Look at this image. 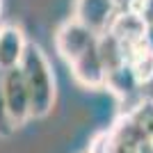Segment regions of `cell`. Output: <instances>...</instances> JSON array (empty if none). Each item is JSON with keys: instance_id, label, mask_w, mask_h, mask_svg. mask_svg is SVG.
<instances>
[{"instance_id": "obj_1", "label": "cell", "mask_w": 153, "mask_h": 153, "mask_svg": "<svg viewBox=\"0 0 153 153\" xmlns=\"http://www.w3.org/2000/svg\"><path fill=\"white\" fill-rule=\"evenodd\" d=\"M21 73L25 80L27 94L32 103V119H44L53 112L55 98H57V80L53 73L51 59L46 57L41 46L30 44L23 62H21Z\"/></svg>"}, {"instance_id": "obj_2", "label": "cell", "mask_w": 153, "mask_h": 153, "mask_svg": "<svg viewBox=\"0 0 153 153\" xmlns=\"http://www.w3.org/2000/svg\"><path fill=\"white\" fill-rule=\"evenodd\" d=\"M53 41H55V53L66 64H71V62H76L82 53L94 48L96 41H98V34H94L82 23H78L73 16H69L64 23L57 25L55 34H53Z\"/></svg>"}, {"instance_id": "obj_3", "label": "cell", "mask_w": 153, "mask_h": 153, "mask_svg": "<svg viewBox=\"0 0 153 153\" xmlns=\"http://www.w3.org/2000/svg\"><path fill=\"white\" fill-rule=\"evenodd\" d=\"M0 85H2V94H5L7 110H9L14 126L16 128L25 126L32 119V103H30V94H27L23 73H21V66L0 71Z\"/></svg>"}, {"instance_id": "obj_4", "label": "cell", "mask_w": 153, "mask_h": 153, "mask_svg": "<svg viewBox=\"0 0 153 153\" xmlns=\"http://www.w3.org/2000/svg\"><path fill=\"white\" fill-rule=\"evenodd\" d=\"M117 14L119 9H117L114 0H73V5H71V16L98 37L110 30Z\"/></svg>"}, {"instance_id": "obj_5", "label": "cell", "mask_w": 153, "mask_h": 153, "mask_svg": "<svg viewBox=\"0 0 153 153\" xmlns=\"http://www.w3.org/2000/svg\"><path fill=\"white\" fill-rule=\"evenodd\" d=\"M71 76L76 80V85H80L82 89L89 91H98L105 89V82H108V69L103 64L101 55H98V48H89L87 53H82L76 62H71Z\"/></svg>"}, {"instance_id": "obj_6", "label": "cell", "mask_w": 153, "mask_h": 153, "mask_svg": "<svg viewBox=\"0 0 153 153\" xmlns=\"http://www.w3.org/2000/svg\"><path fill=\"white\" fill-rule=\"evenodd\" d=\"M108 32H112L121 41V46L126 48V55H128L135 48L146 44L149 25H146V21L142 19V14L137 9H133V12H119L117 14V19L112 21Z\"/></svg>"}, {"instance_id": "obj_7", "label": "cell", "mask_w": 153, "mask_h": 153, "mask_svg": "<svg viewBox=\"0 0 153 153\" xmlns=\"http://www.w3.org/2000/svg\"><path fill=\"white\" fill-rule=\"evenodd\" d=\"M105 89L114 96L121 105H126L119 114H123V112H128V110H133L135 105L144 98V96H142L140 80L135 78L133 69H130L128 64L119 66L117 71H110V73H108V82H105Z\"/></svg>"}, {"instance_id": "obj_8", "label": "cell", "mask_w": 153, "mask_h": 153, "mask_svg": "<svg viewBox=\"0 0 153 153\" xmlns=\"http://www.w3.org/2000/svg\"><path fill=\"white\" fill-rule=\"evenodd\" d=\"M27 46H30V41L21 25H16V23L0 25V71L19 69L27 53Z\"/></svg>"}, {"instance_id": "obj_9", "label": "cell", "mask_w": 153, "mask_h": 153, "mask_svg": "<svg viewBox=\"0 0 153 153\" xmlns=\"http://www.w3.org/2000/svg\"><path fill=\"white\" fill-rule=\"evenodd\" d=\"M96 48H98V55H101L103 64H105V69L110 71H117L119 66L128 64V55H126V48L121 46V41L112 34V32H105L98 37L96 41Z\"/></svg>"}, {"instance_id": "obj_10", "label": "cell", "mask_w": 153, "mask_h": 153, "mask_svg": "<svg viewBox=\"0 0 153 153\" xmlns=\"http://www.w3.org/2000/svg\"><path fill=\"white\" fill-rule=\"evenodd\" d=\"M128 66L133 69L135 78L140 80L142 87H146L153 80V48L149 44L135 48L133 53H128Z\"/></svg>"}, {"instance_id": "obj_11", "label": "cell", "mask_w": 153, "mask_h": 153, "mask_svg": "<svg viewBox=\"0 0 153 153\" xmlns=\"http://www.w3.org/2000/svg\"><path fill=\"white\" fill-rule=\"evenodd\" d=\"M123 114H128L137 123V128L146 135V140H153V101L151 98H142L133 110H128Z\"/></svg>"}, {"instance_id": "obj_12", "label": "cell", "mask_w": 153, "mask_h": 153, "mask_svg": "<svg viewBox=\"0 0 153 153\" xmlns=\"http://www.w3.org/2000/svg\"><path fill=\"white\" fill-rule=\"evenodd\" d=\"M16 130L12 117H9V110H7V101L5 94H2V85H0V140L5 137H12V133Z\"/></svg>"}, {"instance_id": "obj_13", "label": "cell", "mask_w": 153, "mask_h": 153, "mask_svg": "<svg viewBox=\"0 0 153 153\" xmlns=\"http://www.w3.org/2000/svg\"><path fill=\"white\" fill-rule=\"evenodd\" d=\"M137 12L142 14V19L146 21V25L153 27V0H140L137 5Z\"/></svg>"}, {"instance_id": "obj_14", "label": "cell", "mask_w": 153, "mask_h": 153, "mask_svg": "<svg viewBox=\"0 0 153 153\" xmlns=\"http://www.w3.org/2000/svg\"><path fill=\"white\" fill-rule=\"evenodd\" d=\"M114 5L119 12H133V9H137L140 0H114Z\"/></svg>"}, {"instance_id": "obj_15", "label": "cell", "mask_w": 153, "mask_h": 153, "mask_svg": "<svg viewBox=\"0 0 153 153\" xmlns=\"http://www.w3.org/2000/svg\"><path fill=\"white\" fill-rule=\"evenodd\" d=\"M142 96H144V98H151V101H153V80L146 85V87H142Z\"/></svg>"}, {"instance_id": "obj_16", "label": "cell", "mask_w": 153, "mask_h": 153, "mask_svg": "<svg viewBox=\"0 0 153 153\" xmlns=\"http://www.w3.org/2000/svg\"><path fill=\"white\" fill-rule=\"evenodd\" d=\"M140 153H153V146H151V142H144L140 149Z\"/></svg>"}, {"instance_id": "obj_17", "label": "cell", "mask_w": 153, "mask_h": 153, "mask_svg": "<svg viewBox=\"0 0 153 153\" xmlns=\"http://www.w3.org/2000/svg\"><path fill=\"white\" fill-rule=\"evenodd\" d=\"M0 14H2V0H0Z\"/></svg>"}, {"instance_id": "obj_18", "label": "cell", "mask_w": 153, "mask_h": 153, "mask_svg": "<svg viewBox=\"0 0 153 153\" xmlns=\"http://www.w3.org/2000/svg\"><path fill=\"white\" fill-rule=\"evenodd\" d=\"M149 142H151V146H153V140H149Z\"/></svg>"}]
</instances>
